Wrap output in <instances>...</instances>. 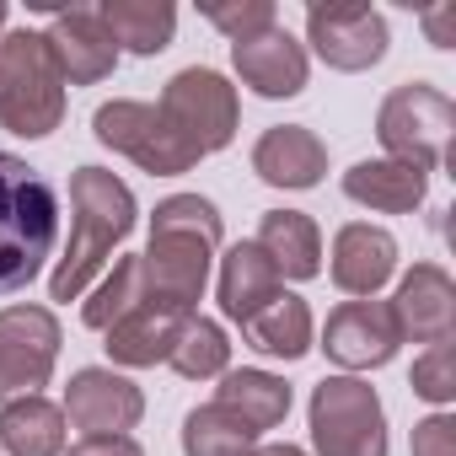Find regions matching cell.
<instances>
[{
	"instance_id": "7402d4cb",
	"label": "cell",
	"mask_w": 456,
	"mask_h": 456,
	"mask_svg": "<svg viewBox=\"0 0 456 456\" xmlns=\"http://www.w3.org/2000/svg\"><path fill=\"white\" fill-rule=\"evenodd\" d=\"M215 408H225L237 424H248L253 435L285 424L290 413V387L269 370H225L220 376V392H215Z\"/></svg>"
},
{
	"instance_id": "e575fe53",
	"label": "cell",
	"mask_w": 456,
	"mask_h": 456,
	"mask_svg": "<svg viewBox=\"0 0 456 456\" xmlns=\"http://www.w3.org/2000/svg\"><path fill=\"white\" fill-rule=\"evenodd\" d=\"M0 28H6V0H0Z\"/></svg>"
},
{
	"instance_id": "ba28073f",
	"label": "cell",
	"mask_w": 456,
	"mask_h": 456,
	"mask_svg": "<svg viewBox=\"0 0 456 456\" xmlns=\"http://www.w3.org/2000/svg\"><path fill=\"white\" fill-rule=\"evenodd\" d=\"M92 134L102 145H113L118 156H129L151 177H177V172L199 167V151L151 102H102L97 118H92Z\"/></svg>"
},
{
	"instance_id": "5bb4252c",
	"label": "cell",
	"mask_w": 456,
	"mask_h": 456,
	"mask_svg": "<svg viewBox=\"0 0 456 456\" xmlns=\"http://www.w3.org/2000/svg\"><path fill=\"white\" fill-rule=\"evenodd\" d=\"M387 306H392L397 333L413 344H440L456 328V285L440 264H413Z\"/></svg>"
},
{
	"instance_id": "4fadbf2b",
	"label": "cell",
	"mask_w": 456,
	"mask_h": 456,
	"mask_svg": "<svg viewBox=\"0 0 456 456\" xmlns=\"http://www.w3.org/2000/svg\"><path fill=\"white\" fill-rule=\"evenodd\" d=\"M44 44H49V54H54L60 81H70V86H97V81H108L113 65H118V44H113V33L102 28L97 6L54 12V28L44 33Z\"/></svg>"
},
{
	"instance_id": "cb8c5ba5",
	"label": "cell",
	"mask_w": 456,
	"mask_h": 456,
	"mask_svg": "<svg viewBox=\"0 0 456 456\" xmlns=\"http://www.w3.org/2000/svg\"><path fill=\"white\" fill-rule=\"evenodd\" d=\"M242 338H248L258 354H269V360H301V354L312 349V312H306L301 296L280 290L274 301H264V306L242 322Z\"/></svg>"
},
{
	"instance_id": "3957f363",
	"label": "cell",
	"mask_w": 456,
	"mask_h": 456,
	"mask_svg": "<svg viewBox=\"0 0 456 456\" xmlns=\"http://www.w3.org/2000/svg\"><path fill=\"white\" fill-rule=\"evenodd\" d=\"M60 237V193L22 156L0 151V296L28 290Z\"/></svg>"
},
{
	"instance_id": "d4e9b609",
	"label": "cell",
	"mask_w": 456,
	"mask_h": 456,
	"mask_svg": "<svg viewBox=\"0 0 456 456\" xmlns=\"http://www.w3.org/2000/svg\"><path fill=\"white\" fill-rule=\"evenodd\" d=\"M97 17L129 54H161L177 33V12L167 0H108V6H97Z\"/></svg>"
},
{
	"instance_id": "5b68a950",
	"label": "cell",
	"mask_w": 456,
	"mask_h": 456,
	"mask_svg": "<svg viewBox=\"0 0 456 456\" xmlns=\"http://www.w3.org/2000/svg\"><path fill=\"white\" fill-rule=\"evenodd\" d=\"M312 445L317 456H387V408L370 381L328 376L312 387Z\"/></svg>"
},
{
	"instance_id": "4dcf8cb0",
	"label": "cell",
	"mask_w": 456,
	"mask_h": 456,
	"mask_svg": "<svg viewBox=\"0 0 456 456\" xmlns=\"http://www.w3.org/2000/svg\"><path fill=\"white\" fill-rule=\"evenodd\" d=\"M413 456H456V419L429 413L413 424Z\"/></svg>"
},
{
	"instance_id": "9c48e42d",
	"label": "cell",
	"mask_w": 456,
	"mask_h": 456,
	"mask_svg": "<svg viewBox=\"0 0 456 456\" xmlns=\"http://www.w3.org/2000/svg\"><path fill=\"white\" fill-rule=\"evenodd\" d=\"M60 317L49 306H6L0 312V403L33 397L49 387L54 360H60Z\"/></svg>"
},
{
	"instance_id": "9a60e30c",
	"label": "cell",
	"mask_w": 456,
	"mask_h": 456,
	"mask_svg": "<svg viewBox=\"0 0 456 456\" xmlns=\"http://www.w3.org/2000/svg\"><path fill=\"white\" fill-rule=\"evenodd\" d=\"M232 65H237V76H242V86H253L258 97H269V102H285V97H296L301 86H306V49L285 33V28H269V33H258V38H248V44H232Z\"/></svg>"
},
{
	"instance_id": "44dd1931",
	"label": "cell",
	"mask_w": 456,
	"mask_h": 456,
	"mask_svg": "<svg viewBox=\"0 0 456 456\" xmlns=\"http://www.w3.org/2000/svg\"><path fill=\"white\" fill-rule=\"evenodd\" d=\"M183 322L188 317H177V312H161V306H151V301H140L134 312H124L113 328H108V354H113V365H156V360H167L172 354V344H177V333H183Z\"/></svg>"
},
{
	"instance_id": "8fae6325",
	"label": "cell",
	"mask_w": 456,
	"mask_h": 456,
	"mask_svg": "<svg viewBox=\"0 0 456 456\" xmlns=\"http://www.w3.org/2000/svg\"><path fill=\"white\" fill-rule=\"evenodd\" d=\"M81 435H129L140 419H145V392L118 376V370H102V365H86L70 376L65 387V408H60Z\"/></svg>"
},
{
	"instance_id": "7a4b0ae2",
	"label": "cell",
	"mask_w": 456,
	"mask_h": 456,
	"mask_svg": "<svg viewBox=\"0 0 456 456\" xmlns=\"http://www.w3.org/2000/svg\"><path fill=\"white\" fill-rule=\"evenodd\" d=\"M134 193L108 167H76L70 172V242L65 258L49 274V301H81L86 285L108 269L113 248L134 232Z\"/></svg>"
},
{
	"instance_id": "277c9868",
	"label": "cell",
	"mask_w": 456,
	"mask_h": 456,
	"mask_svg": "<svg viewBox=\"0 0 456 456\" xmlns=\"http://www.w3.org/2000/svg\"><path fill=\"white\" fill-rule=\"evenodd\" d=\"M65 118V81L54 70V54L44 33L17 28L0 33V124L22 140L54 134Z\"/></svg>"
},
{
	"instance_id": "ffe728a7",
	"label": "cell",
	"mask_w": 456,
	"mask_h": 456,
	"mask_svg": "<svg viewBox=\"0 0 456 456\" xmlns=\"http://www.w3.org/2000/svg\"><path fill=\"white\" fill-rule=\"evenodd\" d=\"M280 290H285V280L274 274V264L264 258L258 242H237L232 253L220 258V312L232 317L237 328H242L264 301H274Z\"/></svg>"
},
{
	"instance_id": "f1b7e54d",
	"label": "cell",
	"mask_w": 456,
	"mask_h": 456,
	"mask_svg": "<svg viewBox=\"0 0 456 456\" xmlns=\"http://www.w3.org/2000/svg\"><path fill=\"white\" fill-rule=\"evenodd\" d=\"M408 387H413L424 403L445 408V403L456 397V344H451V338L429 344V349L413 360V376H408Z\"/></svg>"
},
{
	"instance_id": "8992f818",
	"label": "cell",
	"mask_w": 456,
	"mask_h": 456,
	"mask_svg": "<svg viewBox=\"0 0 456 456\" xmlns=\"http://www.w3.org/2000/svg\"><path fill=\"white\" fill-rule=\"evenodd\" d=\"M451 129H456V102L429 81H408V86L387 92V102L376 113V140L387 145V156L408 161L419 172H435Z\"/></svg>"
},
{
	"instance_id": "30bf717a",
	"label": "cell",
	"mask_w": 456,
	"mask_h": 456,
	"mask_svg": "<svg viewBox=\"0 0 456 456\" xmlns=\"http://www.w3.org/2000/svg\"><path fill=\"white\" fill-rule=\"evenodd\" d=\"M306 38L333 70H370L387 54V17L360 0H312L306 6Z\"/></svg>"
},
{
	"instance_id": "f546056e",
	"label": "cell",
	"mask_w": 456,
	"mask_h": 456,
	"mask_svg": "<svg viewBox=\"0 0 456 456\" xmlns=\"http://www.w3.org/2000/svg\"><path fill=\"white\" fill-rule=\"evenodd\" d=\"M204 22L220 28L232 44H248V38L280 28V12H274V0H232V6H204Z\"/></svg>"
},
{
	"instance_id": "4316f807",
	"label": "cell",
	"mask_w": 456,
	"mask_h": 456,
	"mask_svg": "<svg viewBox=\"0 0 456 456\" xmlns=\"http://www.w3.org/2000/svg\"><path fill=\"white\" fill-rule=\"evenodd\" d=\"M225 360H232V344H225L220 322H209V317H188L183 333H177V344H172V354H167V365L177 376H188V381L225 376Z\"/></svg>"
},
{
	"instance_id": "603a6c76",
	"label": "cell",
	"mask_w": 456,
	"mask_h": 456,
	"mask_svg": "<svg viewBox=\"0 0 456 456\" xmlns=\"http://www.w3.org/2000/svg\"><path fill=\"white\" fill-rule=\"evenodd\" d=\"M0 445L6 456H65V413L38 392L0 403Z\"/></svg>"
},
{
	"instance_id": "52a82bcc",
	"label": "cell",
	"mask_w": 456,
	"mask_h": 456,
	"mask_svg": "<svg viewBox=\"0 0 456 456\" xmlns=\"http://www.w3.org/2000/svg\"><path fill=\"white\" fill-rule=\"evenodd\" d=\"M161 118L199 151H225L237 140V124H242V102H237V86L225 81L220 70H204V65H188L167 81L161 92Z\"/></svg>"
},
{
	"instance_id": "7c38bea8",
	"label": "cell",
	"mask_w": 456,
	"mask_h": 456,
	"mask_svg": "<svg viewBox=\"0 0 456 456\" xmlns=\"http://www.w3.org/2000/svg\"><path fill=\"white\" fill-rule=\"evenodd\" d=\"M397 344H403V333H397L387 301H344L338 312H328L322 354L344 370H376L397 354Z\"/></svg>"
},
{
	"instance_id": "d6a6232c",
	"label": "cell",
	"mask_w": 456,
	"mask_h": 456,
	"mask_svg": "<svg viewBox=\"0 0 456 456\" xmlns=\"http://www.w3.org/2000/svg\"><path fill=\"white\" fill-rule=\"evenodd\" d=\"M424 22H429V33H435V49H451V22H456V12L440 6V12H429Z\"/></svg>"
},
{
	"instance_id": "2e32d148",
	"label": "cell",
	"mask_w": 456,
	"mask_h": 456,
	"mask_svg": "<svg viewBox=\"0 0 456 456\" xmlns=\"http://www.w3.org/2000/svg\"><path fill=\"white\" fill-rule=\"evenodd\" d=\"M392 269H397V242H392V232H381V225L354 220L333 237V285L344 296L370 301L392 280Z\"/></svg>"
},
{
	"instance_id": "6da1fadb",
	"label": "cell",
	"mask_w": 456,
	"mask_h": 456,
	"mask_svg": "<svg viewBox=\"0 0 456 456\" xmlns=\"http://www.w3.org/2000/svg\"><path fill=\"white\" fill-rule=\"evenodd\" d=\"M220 248V209L199 193H172L151 215V248L140 253L145 301L193 317L209 285V258Z\"/></svg>"
},
{
	"instance_id": "484cf974",
	"label": "cell",
	"mask_w": 456,
	"mask_h": 456,
	"mask_svg": "<svg viewBox=\"0 0 456 456\" xmlns=\"http://www.w3.org/2000/svg\"><path fill=\"white\" fill-rule=\"evenodd\" d=\"M253 451H258V435L215 403L183 419V456H253Z\"/></svg>"
},
{
	"instance_id": "1f68e13d",
	"label": "cell",
	"mask_w": 456,
	"mask_h": 456,
	"mask_svg": "<svg viewBox=\"0 0 456 456\" xmlns=\"http://www.w3.org/2000/svg\"><path fill=\"white\" fill-rule=\"evenodd\" d=\"M65 456H145V451H140V440H129V435H86V440L70 445Z\"/></svg>"
},
{
	"instance_id": "d6986e66",
	"label": "cell",
	"mask_w": 456,
	"mask_h": 456,
	"mask_svg": "<svg viewBox=\"0 0 456 456\" xmlns=\"http://www.w3.org/2000/svg\"><path fill=\"white\" fill-rule=\"evenodd\" d=\"M424 188H429V172H419V167H408V161H392V156H381V161H354V167L344 172V193H349L354 204H365V209H381V215H408V209H419V204H424Z\"/></svg>"
},
{
	"instance_id": "83f0119b",
	"label": "cell",
	"mask_w": 456,
	"mask_h": 456,
	"mask_svg": "<svg viewBox=\"0 0 456 456\" xmlns=\"http://www.w3.org/2000/svg\"><path fill=\"white\" fill-rule=\"evenodd\" d=\"M145 301V280H140V253H129V258H113V269L102 274V285L92 290V301L81 306V322L86 328H97V333H108L124 312H134Z\"/></svg>"
},
{
	"instance_id": "836d02e7",
	"label": "cell",
	"mask_w": 456,
	"mask_h": 456,
	"mask_svg": "<svg viewBox=\"0 0 456 456\" xmlns=\"http://www.w3.org/2000/svg\"><path fill=\"white\" fill-rule=\"evenodd\" d=\"M253 456H306L301 445H264V451H253Z\"/></svg>"
},
{
	"instance_id": "ac0fdd59",
	"label": "cell",
	"mask_w": 456,
	"mask_h": 456,
	"mask_svg": "<svg viewBox=\"0 0 456 456\" xmlns=\"http://www.w3.org/2000/svg\"><path fill=\"white\" fill-rule=\"evenodd\" d=\"M258 248L280 280H317L322 274V232L301 209H269L258 220Z\"/></svg>"
},
{
	"instance_id": "e0dca14e",
	"label": "cell",
	"mask_w": 456,
	"mask_h": 456,
	"mask_svg": "<svg viewBox=\"0 0 456 456\" xmlns=\"http://www.w3.org/2000/svg\"><path fill=\"white\" fill-rule=\"evenodd\" d=\"M253 172L269 188H317L328 172V145L306 124H274L253 145Z\"/></svg>"
}]
</instances>
